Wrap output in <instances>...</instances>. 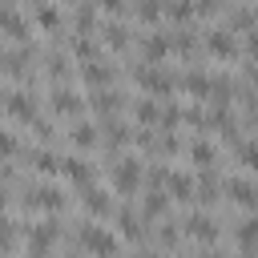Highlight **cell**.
Returning a JSON list of instances; mask_svg holds the SVG:
<instances>
[{
    "label": "cell",
    "instance_id": "cell-5",
    "mask_svg": "<svg viewBox=\"0 0 258 258\" xmlns=\"http://www.w3.org/2000/svg\"><path fill=\"white\" fill-rule=\"evenodd\" d=\"M24 206H32V210H64V194L56 185H36V189H28Z\"/></svg>",
    "mask_w": 258,
    "mask_h": 258
},
{
    "label": "cell",
    "instance_id": "cell-18",
    "mask_svg": "<svg viewBox=\"0 0 258 258\" xmlns=\"http://www.w3.org/2000/svg\"><path fill=\"white\" fill-rule=\"evenodd\" d=\"M165 210H169V194H165V189H149L145 202H141V214H145V218H161Z\"/></svg>",
    "mask_w": 258,
    "mask_h": 258
},
{
    "label": "cell",
    "instance_id": "cell-8",
    "mask_svg": "<svg viewBox=\"0 0 258 258\" xmlns=\"http://www.w3.org/2000/svg\"><path fill=\"white\" fill-rule=\"evenodd\" d=\"M185 234L198 238V242H218V222L210 214H189L185 218Z\"/></svg>",
    "mask_w": 258,
    "mask_h": 258
},
{
    "label": "cell",
    "instance_id": "cell-31",
    "mask_svg": "<svg viewBox=\"0 0 258 258\" xmlns=\"http://www.w3.org/2000/svg\"><path fill=\"white\" fill-rule=\"evenodd\" d=\"M36 24H40V28H60V12L44 0V4H36Z\"/></svg>",
    "mask_w": 258,
    "mask_h": 258
},
{
    "label": "cell",
    "instance_id": "cell-11",
    "mask_svg": "<svg viewBox=\"0 0 258 258\" xmlns=\"http://www.w3.org/2000/svg\"><path fill=\"white\" fill-rule=\"evenodd\" d=\"M4 109H8L16 121H28V125L36 121V101H32L28 93H8V105H4Z\"/></svg>",
    "mask_w": 258,
    "mask_h": 258
},
{
    "label": "cell",
    "instance_id": "cell-20",
    "mask_svg": "<svg viewBox=\"0 0 258 258\" xmlns=\"http://www.w3.org/2000/svg\"><path fill=\"white\" fill-rule=\"evenodd\" d=\"M32 165H36L40 173H64V157H56L52 149H36V153H32Z\"/></svg>",
    "mask_w": 258,
    "mask_h": 258
},
{
    "label": "cell",
    "instance_id": "cell-24",
    "mask_svg": "<svg viewBox=\"0 0 258 258\" xmlns=\"http://www.w3.org/2000/svg\"><path fill=\"white\" fill-rule=\"evenodd\" d=\"M93 24H97V8H93V0L77 4V36H89Z\"/></svg>",
    "mask_w": 258,
    "mask_h": 258
},
{
    "label": "cell",
    "instance_id": "cell-44",
    "mask_svg": "<svg viewBox=\"0 0 258 258\" xmlns=\"http://www.w3.org/2000/svg\"><path fill=\"white\" fill-rule=\"evenodd\" d=\"M202 258H222V254H202Z\"/></svg>",
    "mask_w": 258,
    "mask_h": 258
},
{
    "label": "cell",
    "instance_id": "cell-25",
    "mask_svg": "<svg viewBox=\"0 0 258 258\" xmlns=\"http://www.w3.org/2000/svg\"><path fill=\"white\" fill-rule=\"evenodd\" d=\"M218 189H222L218 173H214V169H202V177H198V198H202V202H214Z\"/></svg>",
    "mask_w": 258,
    "mask_h": 258
},
{
    "label": "cell",
    "instance_id": "cell-19",
    "mask_svg": "<svg viewBox=\"0 0 258 258\" xmlns=\"http://www.w3.org/2000/svg\"><path fill=\"white\" fill-rule=\"evenodd\" d=\"M93 109H97L101 117H113V113L121 109V93H113V89H101V93H93Z\"/></svg>",
    "mask_w": 258,
    "mask_h": 258
},
{
    "label": "cell",
    "instance_id": "cell-39",
    "mask_svg": "<svg viewBox=\"0 0 258 258\" xmlns=\"http://www.w3.org/2000/svg\"><path fill=\"white\" fill-rule=\"evenodd\" d=\"M97 4H101L105 12H113V16H121V12L129 8V0H97Z\"/></svg>",
    "mask_w": 258,
    "mask_h": 258
},
{
    "label": "cell",
    "instance_id": "cell-10",
    "mask_svg": "<svg viewBox=\"0 0 258 258\" xmlns=\"http://www.w3.org/2000/svg\"><path fill=\"white\" fill-rule=\"evenodd\" d=\"M169 48H173V40H169V36H161V32H149V36L141 40V52H145V64H161Z\"/></svg>",
    "mask_w": 258,
    "mask_h": 258
},
{
    "label": "cell",
    "instance_id": "cell-2",
    "mask_svg": "<svg viewBox=\"0 0 258 258\" xmlns=\"http://www.w3.org/2000/svg\"><path fill=\"white\" fill-rule=\"evenodd\" d=\"M133 77H137V85H141V89H149L153 97H169V93H173V85H177L161 64H141Z\"/></svg>",
    "mask_w": 258,
    "mask_h": 258
},
{
    "label": "cell",
    "instance_id": "cell-17",
    "mask_svg": "<svg viewBox=\"0 0 258 258\" xmlns=\"http://www.w3.org/2000/svg\"><path fill=\"white\" fill-rule=\"evenodd\" d=\"M234 238H238V246H242L246 254H258V218H246V222L234 230Z\"/></svg>",
    "mask_w": 258,
    "mask_h": 258
},
{
    "label": "cell",
    "instance_id": "cell-37",
    "mask_svg": "<svg viewBox=\"0 0 258 258\" xmlns=\"http://www.w3.org/2000/svg\"><path fill=\"white\" fill-rule=\"evenodd\" d=\"M48 73H52L56 81H60V77L69 73V69H64V56H60V52H52V56H48Z\"/></svg>",
    "mask_w": 258,
    "mask_h": 258
},
{
    "label": "cell",
    "instance_id": "cell-47",
    "mask_svg": "<svg viewBox=\"0 0 258 258\" xmlns=\"http://www.w3.org/2000/svg\"><path fill=\"white\" fill-rule=\"evenodd\" d=\"M4 4H12V0H4Z\"/></svg>",
    "mask_w": 258,
    "mask_h": 258
},
{
    "label": "cell",
    "instance_id": "cell-42",
    "mask_svg": "<svg viewBox=\"0 0 258 258\" xmlns=\"http://www.w3.org/2000/svg\"><path fill=\"white\" fill-rule=\"evenodd\" d=\"M4 202H8V185L0 181V206H4Z\"/></svg>",
    "mask_w": 258,
    "mask_h": 258
},
{
    "label": "cell",
    "instance_id": "cell-32",
    "mask_svg": "<svg viewBox=\"0 0 258 258\" xmlns=\"http://www.w3.org/2000/svg\"><path fill=\"white\" fill-rule=\"evenodd\" d=\"M12 246H16V222L0 214V254H8Z\"/></svg>",
    "mask_w": 258,
    "mask_h": 258
},
{
    "label": "cell",
    "instance_id": "cell-45",
    "mask_svg": "<svg viewBox=\"0 0 258 258\" xmlns=\"http://www.w3.org/2000/svg\"><path fill=\"white\" fill-rule=\"evenodd\" d=\"M73 4H85V0H73Z\"/></svg>",
    "mask_w": 258,
    "mask_h": 258
},
{
    "label": "cell",
    "instance_id": "cell-27",
    "mask_svg": "<svg viewBox=\"0 0 258 258\" xmlns=\"http://www.w3.org/2000/svg\"><path fill=\"white\" fill-rule=\"evenodd\" d=\"M133 113H137L141 125H161V105H157V101H137Z\"/></svg>",
    "mask_w": 258,
    "mask_h": 258
},
{
    "label": "cell",
    "instance_id": "cell-26",
    "mask_svg": "<svg viewBox=\"0 0 258 258\" xmlns=\"http://www.w3.org/2000/svg\"><path fill=\"white\" fill-rule=\"evenodd\" d=\"M105 44H109V48H125V44H129V28H125L121 20H109V24H105Z\"/></svg>",
    "mask_w": 258,
    "mask_h": 258
},
{
    "label": "cell",
    "instance_id": "cell-33",
    "mask_svg": "<svg viewBox=\"0 0 258 258\" xmlns=\"http://www.w3.org/2000/svg\"><path fill=\"white\" fill-rule=\"evenodd\" d=\"M238 161L246 169H258V141H238Z\"/></svg>",
    "mask_w": 258,
    "mask_h": 258
},
{
    "label": "cell",
    "instance_id": "cell-46",
    "mask_svg": "<svg viewBox=\"0 0 258 258\" xmlns=\"http://www.w3.org/2000/svg\"><path fill=\"white\" fill-rule=\"evenodd\" d=\"M36 4H44V0H36Z\"/></svg>",
    "mask_w": 258,
    "mask_h": 258
},
{
    "label": "cell",
    "instance_id": "cell-16",
    "mask_svg": "<svg viewBox=\"0 0 258 258\" xmlns=\"http://www.w3.org/2000/svg\"><path fill=\"white\" fill-rule=\"evenodd\" d=\"M81 77H85V81H89L93 89H105V85L113 81V69H109L105 60H89V64L81 69Z\"/></svg>",
    "mask_w": 258,
    "mask_h": 258
},
{
    "label": "cell",
    "instance_id": "cell-1",
    "mask_svg": "<svg viewBox=\"0 0 258 258\" xmlns=\"http://www.w3.org/2000/svg\"><path fill=\"white\" fill-rule=\"evenodd\" d=\"M81 246H85V254H93V258H117V250H121L117 234L105 230V226H93V222L81 226Z\"/></svg>",
    "mask_w": 258,
    "mask_h": 258
},
{
    "label": "cell",
    "instance_id": "cell-41",
    "mask_svg": "<svg viewBox=\"0 0 258 258\" xmlns=\"http://www.w3.org/2000/svg\"><path fill=\"white\" fill-rule=\"evenodd\" d=\"M246 52H250V56H258V28H254V32H246Z\"/></svg>",
    "mask_w": 258,
    "mask_h": 258
},
{
    "label": "cell",
    "instance_id": "cell-14",
    "mask_svg": "<svg viewBox=\"0 0 258 258\" xmlns=\"http://www.w3.org/2000/svg\"><path fill=\"white\" fill-rule=\"evenodd\" d=\"M48 105H52L56 113H64V117H77V113H81V101H77V93H73V89H60V85L52 89Z\"/></svg>",
    "mask_w": 258,
    "mask_h": 258
},
{
    "label": "cell",
    "instance_id": "cell-21",
    "mask_svg": "<svg viewBox=\"0 0 258 258\" xmlns=\"http://www.w3.org/2000/svg\"><path fill=\"white\" fill-rule=\"evenodd\" d=\"M165 16L177 24H189L198 16V8H194V0H165Z\"/></svg>",
    "mask_w": 258,
    "mask_h": 258
},
{
    "label": "cell",
    "instance_id": "cell-22",
    "mask_svg": "<svg viewBox=\"0 0 258 258\" xmlns=\"http://www.w3.org/2000/svg\"><path fill=\"white\" fill-rule=\"evenodd\" d=\"M210 85H214V77H206V73H185L181 77V89L194 93V97H210Z\"/></svg>",
    "mask_w": 258,
    "mask_h": 258
},
{
    "label": "cell",
    "instance_id": "cell-13",
    "mask_svg": "<svg viewBox=\"0 0 258 258\" xmlns=\"http://www.w3.org/2000/svg\"><path fill=\"white\" fill-rule=\"evenodd\" d=\"M81 202H85V210H89V214H97V218H105V214L113 210L109 194H105V189H97V185H85V189H81Z\"/></svg>",
    "mask_w": 258,
    "mask_h": 258
},
{
    "label": "cell",
    "instance_id": "cell-49",
    "mask_svg": "<svg viewBox=\"0 0 258 258\" xmlns=\"http://www.w3.org/2000/svg\"><path fill=\"white\" fill-rule=\"evenodd\" d=\"M0 258H4V254H0Z\"/></svg>",
    "mask_w": 258,
    "mask_h": 258
},
{
    "label": "cell",
    "instance_id": "cell-12",
    "mask_svg": "<svg viewBox=\"0 0 258 258\" xmlns=\"http://www.w3.org/2000/svg\"><path fill=\"white\" fill-rule=\"evenodd\" d=\"M64 177L85 189V185H93V165H89L85 157H64Z\"/></svg>",
    "mask_w": 258,
    "mask_h": 258
},
{
    "label": "cell",
    "instance_id": "cell-4",
    "mask_svg": "<svg viewBox=\"0 0 258 258\" xmlns=\"http://www.w3.org/2000/svg\"><path fill=\"white\" fill-rule=\"evenodd\" d=\"M226 194H230L238 206L258 210V181H250V177H226Z\"/></svg>",
    "mask_w": 258,
    "mask_h": 258
},
{
    "label": "cell",
    "instance_id": "cell-23",
    "mask_svg": "<svg viewBox=\"0 0 258 258\" xmlns=\"http://www.w3.org/2000/svg\"><path fill=\"white\" fill-rule=\"evenodd\" d=\"M214 157H218V149H214L210 141H189V161H194V165L210 169V165H214Z\"/></svg>",
    "mask_w": 258,
    "mask_h": 258
},
{
    "label": "cell",
    "instance_id": "cell-9",
    "mask_svg": "<svg viewBox=\"0 0 258 258\" xmlns=\"http://www.w3.org/2000/svg\"><path fill=\"white\" fill-rule=\"evenodd\" d=\"M206 48H210L214 56H222V60H226V56H238V40H234V32H230V28L210 32V36H206Z\"/></svg>",
    "mask_w": 258,
    "mask_h": 258
},
{
    "label": "cell",
    "instance_id": "cell-35",
    "mask_svg": "<svg viewBox=\"0 0 258 258\" xmlns=\"http://www.w3.org/2000/svg\"><path fill=\"white\" fill-rule=\"evenodd\" d=\"M12 153H16V137H12L8 129H0V165H4Z\"/></svg>",
    "mask_w": 258,
    "mask_h": 258
},
{
    "label": "cell",
    "instance_id": "cell-7",
    "mask_svg": "<svg viewBox=\"0 0 258 258\" xmlns=\"http://www.w3.org/2000/svg\"><path fill=\"white\" fill-rule=\"evenodd\" d=\"M28 28H32V24H28V16H20L12 4H4V8H0V32H4V36L24 40V36H28Z\"/></svg>",
    "mask_w": 258,
    "mask_h": 258
},
{
    "label": "cell",
    "instance_id": "cell-36",
    "mask_svg": "<svg viewBox=\"0 0 258 258\" xmlns=\"http://www.w3.org/2000/svg\"><path fill=\"white\" fill-rule=\"evenodd\" d=\"M194 8H198V16H214V12H222V0H194Z\"/></svg>",
    "mask_w": 258,
    "mask_h": 258
},
{
    "label": "cell",
    "instance_id": "cell-28",
    "mask_svg": "<svg viewBox=\"0 0 258 258\" xmlns=\"http://www.w3.org/2000/svg\"><path fill=\"white\" fill-rule=\"evenodd\" d=\"M117 226H121V238H141V214L121 210V214H117Z\"/></svg>",
    "mask_w": 258,
    "mask_h": 258
},
{
    "label": "cell",
    "instance_id": "cell-3",
    "mask_svg": "<svg viewBox=\"0 0 258 258\" xmlns=\"http://www.w3.org/2000/svg\"><path fill=\"white\" fill-rule=\"evenodd\" d=\"M141 161L137 157H117V165H113V185H117V194H137L141 189Z\"/></svg>",
    "mask_w": 258,
    "mask_h": 258
},
{
    "label": "cell",
    "instance_id": "cell-30",
    "mask_svg": "<svg viewBox=\"0 0 258 258\" xmlns=\"http://www.w3.org/2000/svg\"><path fill=\"white\" fill-rule=\"evenodd\" d=\"M101 141H105L109 149H121V145L129 141V129H125V125H117V121H109V125H105V133H101Z\"/></svg>",
    "mask_w": 258,
    "mask_h": 258
},
{
    "label": "cell",
    "instance_id": "cell-38",
    "mask_svg": "<svg viewBox=\"0 0 258 258\" xmlns=\"http://www.w3.org/2000/svg\"><path fill=\"white\" fill-rule=\"evenodd\" d=\"M173 48H177V52H194V36H189V32H177V36H173Z\"/></svg>",
    "mask_w": 258,
    "mask_h": 258
},
{
    "label": "cell",
    "instance_id": "cell-43",
    "mask_svg": "<svg viewBox=\"0 0 258 258\" xmlns=\"http://www.w3.org/2000/svg\"><path fill=\"white\" fill-rule=\"evenodd\" d=\"M137 258H161V254H149V250H145V254H137Z\"/></svg>",
    "mask_w": 258,
    "mask_h": 258
},
{
    "label": "cell",
    "instance_id": "cell-6",
    "mask_svg": "<svg viewBox=\"0 0 258 258\" xmlns=\"http://www.w3.org/2000/svg\"><path fill=\"white\" fill-rule=\"evenodd\" d=\"M165 194H169V198H177V202H194V198H198V181H194L189 173L169 169V177H165Z\"/></svg>",
    "mask_w": 258,
    "mask_h": 258
},
{
    "label": "cell",
    "instance_id": "cell-48",
    "mask_svg": "<svg viewBox=\"0 0 258 258\" xmlns=\"http://www.w3.org/2000/svg\"><path fill=\"white\" fill-rule=\"evenodd\" d=\"M250 258H258V254H250Z\"/></svg>",
    "mask_w": 258,
    "mask_h": 258
},
{
    "label": "cell",
    "instance_id": "cell-15",
    "mask_svg": "<svg viewBox=\"0 0 258 258\" xmlns=\"http://www.w3.org/2000/svg\"><path fill=\"white\" fill-rule=\"evenodd\" d=\"M69 137H73V145H77V149H93V145L101 141V129H97V125H89V121H77V125L69 129Z\"/></svg>",
    "mask_w": 258,
    "mask_h": 258
},
{
    "label": "cell",
    "instance_id": "cell-40",
    "mask_svg": "<svg viewBox=\"0 0 258 258\" xmlns=\"http://www.w3.org/2000/svg\"><path fill=\"white\" fill-rule=\"evenodd\" d=\"M157 238H161V246H177V238H181V234H177V230H173V222H169V226H165Z\"/></svg>",
    "mask_w": 258,
    "mask_h": 258
},
{
    "label": "cell",
    "instance_id": "cell-34",
    "mask_svg": "<svg viewBox=\"0 0 258 258\" xmlns=\"http://www.w3.org/2000/svg\"><path fill=\"white\" fill-rule=\"evenodd\" d=\"M73 52H77L85 64H89V60H97V44H93L89 36H77V40H73Z\"/></svg>",
    "mask_w": 258,
    "mask_h": 258
},
{
    "label": "cell",
    "instance_id": "cell-29",
    "mask_svg": "<svg viewBox=\"0 0 258 258\" xmlns=\"http://www.w3.org/2000/svg\"><path fill=\"white\" fill-rule=\"evenodd\" d=\"M137 16H141L145 24H157V20L165 16V0H137Z\"/></svg>",
    "mask_w": 258,
    "mask_h": 258
}]
</instances>
